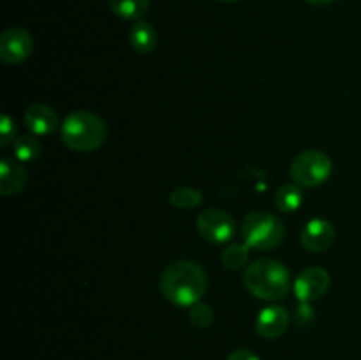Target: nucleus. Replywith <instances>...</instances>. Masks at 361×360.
<instances>
[{
    "instance_id": "b1692460",
    "label": "nucleus",
    "mask_w": 361,
    "mask_h": 360,
    "mask_svg": "<svg viewBox=\"0 0 361 360\" xmlns=\"http://www.w3.org/2000/svg\"><path fill=\"white\" fill-rule=\"evenodd\" d=\"M221 2H226V4H231V2H238V0H221Z\"/></svg>"
},
{
    "instance_id": "2eb2a0df",
    "label": "nucleus",
    "mask_w": 361,
    "mask_h": 360,
    "mask_svg": "<svg viewBox=\"0 0 361 360\" xmlns=\"http://www.w3.org/2000/svg\"><path fill=\"white\" fill-rule=\"evenodd\" d=\"M303 203V193L302 187L296 186V184H286L275 194V205H277L279 210L286 212V214H291L296 212Z\"/></svg>"
},
{
    "instance_id": "423d86ee",
    "label": "nucleus",
    "mask_w": 361,
    "mask_h": 360,
    "mask_svg": "<svg viewBox=\"0 0 361 360\" xmlns=\"http://www.w3.org/2000/svg\"><path fill=\"white\" fill-rule=\"evenodd\" d=\"M196 228L204 240L212 244H226L236 235L238 224L235 219L219 208H207L196 219Z\"/></svg>"
},
{
    "instance_id": "9d476101",
    "label": "nucleus",
    "mask_w": 361,
    "mask_h": 360,
    "mask_svg": "<svg viewBox=\"0 0 361 360\" xmlns=\"http://www.w3.org/2000/svg\"><path fill=\"white\" fill-rule=\"evenodd\" d=\"M289 313L282 306H268L257 314L256 332L264 339H277L286 334L289 327Z\"/></svg>"
},
{
    "instance_id": "dca6fc26",
    "label": "nucleus",
    "mask_w": 361,
    "mask_h": 360,
    "mask_svg": "<svg viewBox=\"0 0 361 360\" xmlns=\"http://www.w3.org/2000/svg\"><path fill=\"white\" fill-rule=\"evenodd\" d=\"M250 258V247L247 244H231L224 249L221 260L222 265L229 270H240L249 263Z\"/></svg>"
},
{
    "instance_id": "9b49d317",
    "label": "nucleus",
    "mask_w": 361,
    "mask_h": 360,
    "mask_svg": "<svg viewBox=\"0 0 361 360\" xmlns=\"http://www.w3.org/2000/svg\"><path fill=\"white\" fill-rule=\"evenodd\" d=\"M23 122L28 127V131H32V134L46 136L59 127V115L51 106L37 102V104L28 106L23 115Z\"/></svg>"
},
{
    "instance_id": "f8f14e48",
    "label": "nucleus",
    "mask_w": 361,
    "mask_h": 360,
    "mask_svg": "<svg viewBox=\"0 0 361 360\" xmlns=\"http://www.w3.org/2000/svg\"><path fill=\"white\" fill-rule=\"evenodd\" d=\"M27 184V172L14 159H2L0 162V193L2 196H16Z\"/></svg>"
},
{
    "instance_id": "20e7f679",
    "label": "nucleus",
    "mask_w": 361,
    "mask_h": 360,
    "mask_svg": "<svg viewBox=\"0 0 361 360\" xmlns=\"http://www.w3.org/2000/svg\"><path fill=\"white\" fill-rule=\"evenodd\" d=\"M243 244L256 251L275 249L284 240V224L281 219L268 212H252L242 222Z\"/></svg>"
},
{
    "instance_id": "ddd939ff",
    "label": "nucleus",
    "mask_w": 361,
    "mask_h": 360,
    "mask_svg": "<svg viewBox=\"0 0 361 360\" xmlns=\"http://www.w3.org/2000/svg\"><path fill=\"white\" fill-rule=\"evenodd\" d=\"M129 41L137 53H150L157 46V32L150 23L140 20L130 27Z\"/></svg>"
},
{
    "instance_id": "7ed1b4c3",
    "label": "nucleus",
    "mask_w": 361,
    "mask_h": 360,
    "mask_svg": "<svg viewBox=\"0 0 361 360\" xmlns=\"http://www.w3.org/2000/svg\"><path fill=\"white\" fill-rule=\"evenodd\" d=\"M60 138L74 152H92L102 147L108 138V126L92 112H73L60 124Z\"/></svg>"
},
{
    "instance_id": "4468645a",
    "label": "nucleus",
    "mask_w": 361,
    "mask_h": 360,
    "mask_svg": "<svg viewBox=\"0 0 361 360\" xmlns=\"http://www.w3.org/2000/svg\"><path fill=\"white\" fill-rule=\"evenodd\" d=\"M109 7L122 20L140 21L148 13L150 0H109Z\"/></svg>"
},
{
    "instance_id": "aec40b11",
    "label": "nucleus",
    "mask_w": 361,
    "mask_h": 360,
    "mask_svg": "<svg viewBox=\"0 0 361 360\" xmlns=\"http://www.w3.org/2000/svg\"><path fill=\"white\" fill-rule=\"evenodd\" d=\"M14 136H16V126H14L13 119L9 115H4L0 120V147H9L14 143Z\"/></svg>"
},
{
    "instance_id": "0eeeda50",
    "label": "nucleus",
    "mask_w": 361,
    "mask_h": 360,
    "mask_svg": "<svg viewBox=\"0 0 361 360\" xmlns=\"http://www.w3.org/2000/svg\"><path fill=\"white\" fill-rule=\"evenodd\" d=\"M330 288V274L321 267H309L296 277L293 284L295 296L302 304H310L319 300Z\"/></svg>"
},
{
    "instance_id": "5701e85b",
    "label": "nucleus",
    "mask_w": 361,
    "mask_h": 360,
    "mask_svg": "<svg viewBox=\"0 0 361 360\" xmlns=\"http://www.w3.org/2000/svg\"><path fill=\"white\" fill-rule=\"evenodd\" d=\"M309 4H314V6H328V4L335 2V0H307Z\"/></svg>"
},
{
    "instance_id": "39448f33",
    "label": "nucleus",
    "mask_w": 361,
    "mask_h": 360,
    "mask_svg": "<svg viewBox=\"0 0 361 360\" xmlns=\"http://www.w3.org/2000/svg\"><path fill=\"white\" fill-rule=\"evenodd\" d=\"M331 159L321 150H305L291 164V180L300 187H317L331 175Z\"/></svg>"
},
{
    "instance_id": "412c9836",
    "label": "nucleus",
    "mask_w": 361,
    "mask_h": 360,
    "mask_svg": "<svg viewBox=\"0 0 361 360\" xmlns=\"http://www.w3.org/2000/svg\"><path fill=\"white\" fill-rule=\"evenodd\" d=\"M226 360H261V359L256 355V353L250 352V349H235V352L229 353Z\"/></svg>"
},
{
    "instance_id": "6e6552de",
    "label": "nucleus",
    "mask_w": 361,
    "mask_h": 360,
    "mask_svg": "<svg viewBox=\"0 0 361 360\" xmlns=\"http://www.w3.org/2000/svg\"><path fill=\"white\" fill-rule=\"evenodd\" d=\"M34 41L21 27H11L0 35V60L6 64H20L30 56Z\"/></svg>"
},
{
    "instance_id": "f03ea898",
    "label": "nucleus",
    "mask_w": 361,
    "mask_h": 360,
    "mask_svg": "<svg viewBox=\"0 0 361 360\" xmlns=\"http://www.w3.org/2000/svg\"><path fill=\"white\" fill-rule=\"evenodd\" d=\"M243 286L250 295L261 300H281L291 289V275L286 265L275 258H261L247 265Z\"/></svg>"
},
{
    "instance_id": "f257e3e1",
    "label": "nucleus",
    "mask_w": 361,
    "mask_h": 360,
    "mask_svg": "<svg viewBox=\"0 0 361 360\" xmlns=\"http://www.w3.org/2000/svg\"><path fill=\"white\" fill-rule=\"evenodd\" d=\"M208 277L203 267L194 261H175L161 275V292L173 306L192 307L207 293Z\"/></svg>"
},
{
    "instance_id": "4be33fe9",
    "label": "nucleus",
    "mask_w": 361,
    "mask_h": 360,
    "mask_svg": "<svg viewBox=\"0 0 361 360\" xmlns=\"http://www.w3.org/2000/svg\"><path fill=\"white\" fill-rule=\"evenodd\" d=\"M295 316L298 321H310L312 320L314 313H312V309L309 307V304H302V306L298 307V311L295 313Z\"/></svg>"
},
{
    "instance_id": "6ab92c4d",
    "label": "nucleus",
    "mask_w": 361,
    "mask_h": 360,
    "mask_svg": "<svg viewBox=\"0 0 361 360\" xmlns=\"http://www.w3.org/2000/svg\"><path fill=\"white\" fill-rule=\"evenodd\" d=\"M190 321H192L194 327L197 328H207L210 327L212 321H214V311L203 302H197L196 306L190 307V313H189Z\"/></svg>"
},
{
    "instance_id": "f3484780",
    "label": "nucleus",
    "mask_w": 361,
    "mask_h": 360,
    "mask_svg": "<svg viewBox=\"0 0 361 360\" xmlns=\"http://www.w3.org/2000/svg\"><path fill=\"white\" fill-rule=\"evenodd\" d=\"M41 154V141L35 134H25V136L16 138L14 141V155L20 161H34Z\"/></svg>"
},
{
    "instance_id": "a211bd4d",
    "label": "nucleus",
    "mask_w": 361,
    "mask_h": 360,
    "mask_svg": "<svg viewBox=\"0 0 361 360\" xmlns=\"http://www.w3.org/2000/svg\"><path fill=\"white\" fill-rule=\"evenodd\" d=\"M169 201H171L173 207L176 208H196L200 207L201 201H203V196L197 189H192V187H176L171 194H169Z\"/></svg>"
},
{
    "instance_id": "1a4fd4ad",
    "label": "nucleus",
    "mask_w": 361,
    "mask_h": 360,
    "mask_svg": "<svg viewBox=\"0 0 361 360\" xmlns=\"http://www.w3.org/2000/svg\"><path fill=\"white\" fill-rule=\"evenodd\" d=\"M335 242V228L326 219H310L302 232V246L310 253H324Z\"/></svg>"
}]
</instances>
